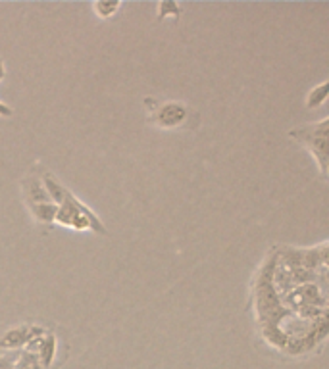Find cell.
<instances>
[{
  "label": "cell",
  "instance_id": "cell-4",
  "mask_svg": "<svg viewBox=\"0 0 329 369\" xmlns=\"http://www.w3.org/2000/svg\"><path fill=\"white\" fill-rule=\"evenodd\" d=\"M328 117H323L322 122L308 123L304 127L289 131L291 139H295L297 143L306 146L310 154L316 158L323 177L328 175Z\"/></svg>",
  "mask_w": 329,
  "mask_h": 369
},
{
  "label": "cell",
  "instance_id": "cell-9",
  "mask_svg": "<svg viewBox=\"0 0 329 369\" xmlns=\"http://www.w3.org/2000/svg\"><path fill=\"white\" fill-rule=\"evenodd\" d=\"M6 77V64H4V60L0 58V83H2V79ZM14 114V110L8 106V104L0 102V117H10Z\"/></svg>",
  "mask_w": 329,
  "mask_h": 369
},
{
  "label": "cell",
  "instance_id": "cell-7",
  "mask_svg": "<svg viewBox=\"0 0 329 369\" xmlns=\"http://www.w3.org/2000/svg\"><path fill=\"white\" fill-rule=\"evenodd\" d=\"M325 97H328V83L323 81V83H320L318 87H314V89L308 92L306 106H308V108H312V106H320V104L325 100Z\"/></svg>",
  "mask_w": 329,
  "mask_h": 369
},
{
  "label": "cell",
  "instance_id": "cell-1",
  "mask_svg": "<svg viewBox=\"0 0 329 369\" xmlns=\"http://www.w3.org/2000/svg\"><path fill=\"white\" fill-rule=\"evenodd\" d=\"M254 310L273 348L289 356L316 350L328 335V240L271 254L256 277Z\"/></svg>",
  "mask_w": 329,
  "mask_h": 369
},
{
  "label": "cell",
  "instance_id": "cell-2",
  "mask_svg": "<svg viewBox=\"0 0 329 369\" xmlns=\"http://www.w3.org/2000/svg\"><path fill=\"white\" fill-rule=\"evenodd\" d=\"M41 181L56 204L54 223L68 227L71 231H93V233L106 235V225L98 220V215L93 214L89 208L85 206L73 193H70L54 175L45 171Z\"/></svg>",
  "mask_w": 329,
  "mask_h": 369
},
{
  "label": "cell",
  "instance_id": "cell-6",
  "mask_svg": "<svg viewBox=\"0 0 329 369\" xmlns=\"http://www.w3.org/2000/svg\"><path fill=\"white\" fill-rule=\"evenodd\" d=\"M120 8H122V2H95L93 4L95 14H97L98 18H103V20L114 18L120 12Z\"/></svg>",
  "mask_w": 329,
  "mask_h": 369
},
{
  "label": "cell",
  "instance_id": "cell-8",
  "mask_svg": "<svg viewBox=\"0 0 329 369\" xmlns=\"http://www.w3.org/2000/svg\"><path fill=\"white\" fill-rule=\"evenodd\" d=\"M179 16V6L174 4V2H164L158 6V18L164 20V18H177Z\"/></svg>",
  "mask_w": 329,
  "mask_h": 369
},
{
  "label": "cell",
  "instance_id": "cell-5",
  "mask_svg": "<svg viewBox=\"0 0 329 369\" xmlns=\"http://www.w3.org/2000/svg\"><path fill=\"white\" fill-rule=\"evenodd\" d=\"M150 110H156V114L150 116V119L160 125L164 129H175V127H181L185 125L189 119V108L183 102H175V100H169V102L160 104L158 108H150Z\"/></svg>",
  "mask_w": 329,
  "mask_h": 369
},
{
  "label": "cell",
  "instance_id": "cell-3",
  "mask_svg": "<svg viewBox=\"0 0 329 369\" xmlns=\"http://www.w3.org/2000/svg\"><path fill=\"white\" fill-rule=\"evenodd\" d=\"M24 196L33 220L41 225H52L56 218V204L48 195L39 175H27L24 179Z\"/></svg>",
  "mask_w": 329,
  "mask_h": 369
}]
</instances>
